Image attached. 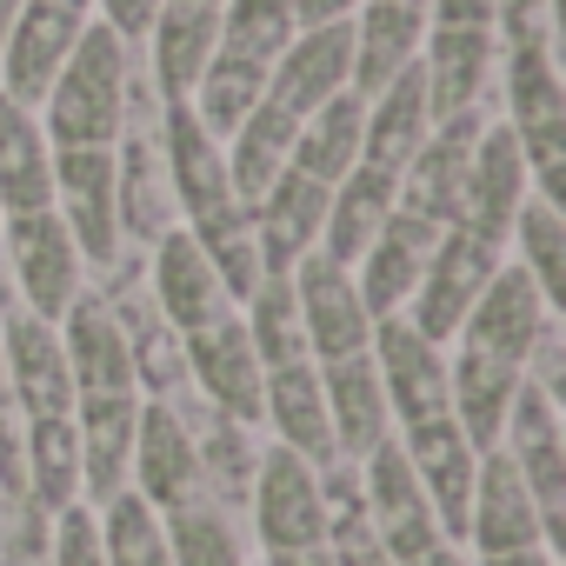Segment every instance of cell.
<instances>
[{
  "instance_id": "obj_46",
  "label": "cell",
  "mask_w": 566,
  "mask_h": 566,
  "mask_svg": "<svg viewBox=\"0 0 566 566\" xmlns=\"http://www.w3.org/2000/svg\"><path fill=\"white\" fill-rule=\"evenodd\" d=\"M354 14H360V0H294V28H334Z\"/></svg>"
},
{
  "instance_id": "obj_7",
  "label": "cell",
  "mask_w": 566,
  "mask_h": 566,
  "mask_svg": "<svg viewBox=\"0 0 566 566\" xmlns=\"http://www.w3.org/2000/svg\"><path fill=\"white\" fill-rule=\"evenodd\" d=\"M340 87H354V21H334V28H294L287 54L266 67L260 107H266L273 120L301 127V120L321 114Z\"/></svg>"
},
{
  "instance_id": "obj_27",
  "label": "cell",
  "mask_w": 566,
  "mask_h": 566,
  "mask_svg": "<svg viewBox=\"0 0 566 566\" xmlns=\"http://www.w3.org/2000/svg\"><path fill=\"white\" fill-rule=\"evenodd\" d=\"M433 134V107H427V81L420 61H407L380 94H367V127H360V167L387 174L400 187L407 160L420 154V140Z\"/></svg>"
},
{
  "instance_id": "obj_51",
  "label": "cell",
  "mask_w": 566,
  "mask_h": 566,
  "mask_svg": "<svg viewBox=\"0 0 566 566\" xmlns=\"http://www.w3.org/2000/svg\"><path fill=\"white\" fill-rule=\"evenodd\" d=\"M28 8V0H0V41H8V28H14V14Z\"/></svg>"
},
{
  "instance_id": "obj_25",
  "label": "cell",
  "mask_w": 566,
  "mask_h": 566,
  "mask_svg": "<svg viewBox=\"0 0 566 566\" xmlns=\"http://www.w3.org/2000/svg\"><path fill=\"white\" fill-rule=\"evenodd\" d=\"M213 41H220V8H193V0H167L147 28V87L167 101H193L207 61H213Z\"/></svg>"
},
{
  "instance_id": "obj_18",
  "label": "cell",
  "mask_w": 566,
  "mask_h": 566,
  "mask_svg": "<svg viewBox=\"0 0 566 566\" xmlns=\"http://www.w3.org/2000/svg\"><path fill=\"white\" fill-rule=\"evenodd\" d=\"M160 167H167V187H174V207L187 213V227L240 207L233 187H227V154L220 140L193 120L187 101H167L160 107Z\"/></svg>"
},
{
  "instance_id": "obj_12",
  "label": "cell",
  "mask_w": 566,
  "mask_h": 566,
  "mask_svg": "<svg viewBox=\"0 0 566 566\" xmlns=\"http://www.w3.org/2000/svg\"><path fill=\"white\" fill-rule=\"evenodd\" d=\"M546 321H553L546 294L533 287V280H526L513 260H500V273L486 280V294L467 307V321H460L453 340H460L467 354H486V360L526 374V354H533V340L546 334Z\"/></svg>"
},
{
  "instance_id": "obj_8",
  "label": "cell",
  "mask_w": 566,
  "mask_h": 566,
  "mask_svg": "<svg viewBox=\"0 0 566 566\" xmlns=\"http://www.w3.org/2000/svg\"><path fill=\"white\" fill-rule=\"evenodd\" d=\"M253 533L266 553H294V546H321L327 539V500H321V467H307L287 447H266L253 460Z\"/></svg>"
},
{
  "instance_id": "obj_14",
  "label": "cell",
  "mask_w": 566,
  "mask_h": 566,
  "mask_svg": "<svg viewBox=\"0 0 566 566\" xmlns=\"http://www.w3.org/2000/svg\"><path fill=\"white\" fill-rule=\"evenodd\" d=\"M127 486L154 506L174 513L187 500H200V460H193V427L174 400H140L134 420V453H127Z\"/></svg>"
},
{
  "instance_id": "obj_3",
  "label": "cell",
  "mask_w": 566,
  "mask_h": 566,
  "mask_svg": "<svg viewBox=\"0 0 566 566\" xmlns=\"http://www.w3.org/2000/svg\"><path fill=\"white\" fill-rule=\"evenodd\" d=\"M500 260H506L500 240H486V233H473V227H447V233L433 240V253H427V273H420L413 301H407L413 334H427L433 347H447V340L460 334L467 307L486 294V280L500 273Z\"/></svg>"
},
{
  "instance_id": "obj_37",
  "label": "cell",
  "mask_w": 566,
  "mask_h": 566,
  "mask_svg": "<svg viewBox=\"0 0 566 566\" xmlns=\"http://www.w3.org/2000/svg\"><path fill=\"white\" fill-rule=\"evenodd\" d=\"M506 240L520 247L513 266L546 294V307H566V220H559V200L526 193L520 213H513V227H506Z\"/></svg>"
},
{
  "instance_id": "obj_49",
  "label": "cell",
  "mask_w": 566,
  "mask_h": 566,
  "mask_svg": "<svg viewBox=\"0 0 566 566\" xmlns=\"http://www.w3.org/2000/svg\"><path fill=\"white\" fill-rule=\"evenodd\" d=\"M407 566H467V559H460V546H447V539H440V546H427V553H420V559H407Z\"/></svg>"
},
{
  "instance_id": "obj_35",
  "label": "cell",
  "mask_w": 566,
  "mask_h": 566,
  "mask_svg": "<svg viewBox=\"0 0 566 566\" xmlns=\"http://www.w3.org/2000/svg\"><path fill=\"white\" fill-rule=\"evenodd\" d=\"M294 134L301 127H287V120H273L266 107H253L233 134H227V187H233V200L240 207H253L280 174H287V160H294Z\"/></svg>"
},
{
  "instance_id": "obj_31",
  "label": "cell",
  "mask_w": 566,
  "mask_h": 566,
  "mask_svg": "<svg viewBox=\"0 0 566 566\" xmlns=\"http://www.w3.org/2000/svg\"><path fill=\"white\" fill-rule=\"evenodd\" d=\"M54 207V140L34 107L0 94V220Z\"/></svg>"
},
{
  "instance_id": "obj_10",
  "label": "cell",
  "mask_w": 566,
  "mask_h": 566,
  "mask_svg": "<svg viewBox=\"0 0 566 566\" xmlns=\"http://www.w3.org/2000/svg\"><path fill=\"white\" fill-rule=\"evenodd\" d=\"M360 493H367V520H374V533H380V546H387L394 566H407V559H420L427 546L447 539L440 520H433V506H427V493H420V480H413V467H407L400 433L380 440V447L360 460ZM447 546H453V539H447Z\"/></svg>"
},
{
  "instance_id": "obj_4",
  "label": "cell",
  "mask_w": 566,
  "mask_h": 566,
  "mask_svg": "<svg viewBox=\"0 0 566 566\" xmlns=\"http://www.w3.org/2000/svg\"><path fill=\"white\" fill-rule=\"evenodd\" d=\"M0 240H8V280H14V301L41 321H61L74 307V294H87V260L74 247V233L61 227L54 207L21 213V220H0Z\"/></svg>"
},
{
  "instance_id": "obj_9",
  "label": "cell",
  "mask_w": 566,
  "mask_h": 566,
  "mask_svg": "<svg viewBox=\"0 0 566 566\" xmlns=\"http://www.w3.org/2000/svg\"><path fill=\"white\" fill-rule=\"evenodd\" d=\"M54 213L74 233L87 266L120 260V207H114V147H54Z\"/></svg>"
},
{
  "instance_id": "obj_15",
  "label": "cell",
  "mask_w": 566,
  "mask_h": 566,
  "mask_svg": "<svg viewBox=\"0 0 566 566\" xmlns=\"http://www.w3.org/2000/svg\"><path fill=\"white\" fill-rule=\"evenodd\" d=\"M147 294H154L160 321H167L180 340L200 334V327H213V321H227V314H240L233 294L220 287L213 260L193 247L187 227H167V233L154 240V253H147Z\"/></svg>"
},
{
  "instance_id": "obj_2",
  "label": "cell",
  "mask_w": 566,
  "mask_h": 566,
  "mask_svg": "<svg viewBox=\"0 0 566 566\" xmlns=\"http://www.w3.org/2000/svg\"><path fill=\"white\" fill-rule=\"evenodd\" d=\"M500 67H506V127L526 154L533 193H559L566 174V87L553 67V41L546 28L533 34H500Z\"/></svg>"
},
{
  "instance_id": "obj_40",
  "label": "cell",
  "mask_w": 566,
  "mask_h": 566,
  "mask_svg": "<svg viewBox=\"0 0 566 566\" xmlns=\"http://www.w3.org/2000/svg\"><path fill=\"white\" fill-rule=\"evenodd\" d=\"M193 427V460H200V486H213L220 500H247V486H253V440H247V427L240 420H227V413H200V420H187Z\"/></svg>"
},
{
  "instance_id": "obj_19",
  "label": "cell",
  "mask_w": 566,
  "mask_h": 566,
  "mask_svg": "<svg viewBox=\"0 0 566 566\" xmlns=\"http://www.w3.org/2000/svg\"><path fill=\"white\" fill-rule=\"evenodd\" d=\"M180 360H187V380L207 394L213 413H227V420H240V427L260 420V380H266V367H260V354H253L240 314H227V321L187 334V340H180Z\"/></svg>"
},
{
  "instance_id": "obj_47",
  "label": "cell",
  "mask_w": 566,
  "mask_h": 566,
  "mask_svg": "<svg viewBox=\"0 0 566 566\" xmlns=\"http://www.w3.org/2000/svg\"><path fill=\"white\" fill-rule=\"evenodd\" d=\"M266 566H334L327 546H294V553H266Z\"/></svg>"
},
{
  "instance_id": "obj_28",
  "label": "cell",
  "mask_w": 566,
  "mask_h": 566,
  "mask_svg": "<svg viewBox=\"0 0 566 566\" xmlns=\"http://www.w3.org/2000/svg\"><path fill=\"white\" fill-rule=\"evenodd\" d=\"M400 447H407V467H413V480H420V493H427L440 533L460 546V539H467V500H473L480 453L467 447V433H460L453 420L413 427V433H400Z\"/></svg>"
},
{
  "instance_id": "obj_23",
  "label": "cell",
  "mask_w": 566,
  "mask_h": 566,
  "mask_svg": "<svg viewBox=\"0 0 566 566\" xmlns=\"http://www.w3.org/2000/svg\"><path fill=\"white\" fill-rule=\"evenodd\" d=\"M327 193L334 187H321V180H307V174H280L253 207H247V220H253V240H260V260H266V273H294L314 247H321V227H327Z\"/></svg>"
},
{
  "instance_id": "obj_5",
  "label": "cell",
  "mask_w": 566,
  "mask_h": 566,
  "mask_svg": "<svg viewBox=\"0 0 566 566\" xmlns=\"http://www.w3.org/2000/svg\"><path fill=\"white\" fill-rule=\"evenodd\" d=\"M500 453L526 480V493L539 506V526H546V546H559L566 539V440H559V407H553L546 387H533V380L513 387V407H506V427H500Z\"/></svg>"
},
{
  "instance_id": "obj_20",
  "label": "cell",
  "mask_w": 566,
  "mask_h": 566,
  "mask_svg": "<svg viewBox=\"0 0 566 566\" xmlns=\"http://www.w3.org/2000/svg\"><path fill=\"white\" fill-rule=\"evenodd\" d=\"M81 28L87 21L67 14V8H54V0H28V8L14 14V28H8V41H0V94H8L14 107L41 114V101H48L61 61L74 54Z\"/></svg>"
},
{
  "instance_id": "obj_34",
  "label": "cell",
  "mask_w": 566,
  "mask_h": 566,
  "mask_svg": "<svg viewBox=\"0 0 566 566\" xmlns=\"http://www.w3.org/2000/svg\"><path fill=\"white\" fill-rule=\"evenodd\" d=\"M387 213H394V180L354 160V174L327 193V227H321V247H314V253H327L334 266L354 273V260H360L367 240L387 227Z\"/></svg>"
},
{
  "instance_id": "obj_30",
  "label": "cell",
  "mask_w": 566,
  "mask_h": 566,
  "mask_svg": "<svg viewBox=\"0 0 566 566\" xmlns=\"http://www.w3.org/2000/svg\"><path fill=\"white\" fill-rule=\"evenodd\" d=\"M260 420L280 433V447L301 453L307 467L340 460L334 453V427H327V394H321V367L294 360V367H266L260 380Z\"/></svg>"
},
{
  "instance_id": "obj_50",
  "label": "cell",
  "mask_w": 566,
  "mask_h": 566,
  "mask_svg": "<svg viewBox=\"0 0 566 566\" xmlns=\"http://www.w3.org/2000/svg\"><path fill=\"white\" fill-rule=\"evenodd\" d=\"M21 301H14V280H8V260H0V321H8Z\"/></svg>"
},
{
  "instance_id": "obj_6",
  "label": "cell",
  "mask_w": 566,
  "mask_h": 566,
  "mask_svg": "<svg viewBox=\"0 0 566 566\" xmlns=\"http://www.w3.org/2000/svg\"><path fill=\"white\" fill-rule=\"evenodd\" d=\"M367 360L380 374V394H387V413H394L400 433L433 427V420H453V407H447V347H433L427 334H413L407 314L374 321Z\"/></svg>"
},
{
  "instance_id": "obj_44",
  "label": "cell",
  "mask_w": 566,
  "mask_h": 566,
  "mask_svg": "<svg viewBox=\"0 0 566 566\" xmlns=\"http://www.w3.org/2000/svg\"><path fill=\"white\" fill-rule=\"evenodd\" d=\"M160 8H167V0H94V21H101V28H114L127 48H140Z\"/></svg>"
},
{
  "instance_id": "obj_1",
  "label": "cell",
  "mask_w": 566,
  "mask_h": 566,
  "mask_svg": "<svg viewBox=\"0 0 566 566\" xmlns=\"http://www.w3.org/2000/svg\"><path fill=\"white\" fill-rule=\"evenodd\" d=\"M127 81H134V48L114 28L87 21L41 101L48 140L54 147H114L120 120H127Z\"/></svg>"
},
{
  "instance_id": "obj_29",
  "label": "cell",
  "mask_w": 566,
  "mask_h": 566,
  "mask_svg": "<svg viewBox=\"0 0 566 566\" xmlns=\"http://www.w3.org/2000/svg\"><path fill=\"white\" fill-rule=\"evenodd\" d=\"M314 367H321V394H327L334 453L360 467L380 440H394V413H387L380 374H374V360H367V354H347V360H314Z\"/></svg>"
},
{
  "instance_id": "obj_48",
  "label": "cell",
  "mask_w": 566,
  "mask_h": 566,
  "mask_svg": "<svg viewBox=\"0 0 566 566\" xmlns=\"http://www.w3.org/2000/svg\"><path fill=\"white\" fill-rule=\"evenodd\" d=\"M480 566H553L546 546H526V553H480Z\"/></svg>"
},
{
  "instance_id": "obj_32",
  "label": "cell",
  "mask_w": 566,
  "mask_h": 566,
  "mask_svg": "<svg viewBox=\"0 0 566 566\" xmlns=\"http://www.w3.org/2000/svg\"><path fill=\"white\" fill-rule=\"evenodd\" d=\"M526 374L520 367H500L486 354H453L447 360V407H453V427L467 433L473 453H493L500 447V427H506V407H513V387Z\"/></svg>"
},
{
  "instance_id": "obj_52",
  "label": "cell",
  "mask_w": 566,
  "mask_h": 566,
  "mask_svg": "<svg viewBox=\"0 0 566 566\" xmlns=\"http://www.w3.org/2000/svg\"><path fill=\"white\" fill-rule=\"evenodd\" d=\"M54 8H67V14H81V21H94V0H54Z\"/></svg>"
},
{
  "instance_id": "obj_38",
  "label": "cell",
  "mask_w": 566,
  "mask_h": 566,
  "mask_svg": "<svg viewBox=\"0 0 566 566\" xmlns=\"http://www.w3.org/2000/svg\"><path fill=\"white\" fill-rule=\"evenodd\" d=\"M240 327H247L260 367H294V360H307V334H301V307H294V280L287 273H266L260 287L240 301Z\"/></svg>"
},
{
  "instance_id": "obj_53",
  "label": "cell",
  "mask_w": 566,
  "mask_h": 566,
  "mask_svg": "<svg viewBox=\"0 0 566 566\" xmlns=\"http://www.w3.org/2000/svg\"><path fill=\"white\" fill-rule=\"evenodd\" d=\"M0 566H48V559H0Z\"/></svg>"
},
{
  "instance_id": "obj_16",
  "label": "cell",
  "mask_w": 566,
  "mask_h": 566,
  "mask_svg": "<svg viewBox=\"0 0 566 566\" xmlns=\"http://www.w3.org/2000/svg\"><path fill=\"white\" fill-rule=\"evenodd\" d=\"M480 127H486L480 107L433 120V134L420 140V154L407 160V174L394 187V207L413 213V220H427V227H453L460 220V187H467V160H473Z\"/></svg>"
},
{
  "instance_id": "obj_42",
  "label": "cell",
  "mask_w": 566,
  "mask_h": 566,
  "mask_svg": "<svg viewBox=\"0 0 566 566\" xmlns=\"http://www.w3.org/2000/svg\"><path fill=\"white\" fill-rule=\"evenodd\" d=\"M48 566H107V559H101V520H94V506H87V500H74L67 513H54Z\"/></svg>"
},
{
  "instance_id": "obj_33",
  "label": "cell",
  "mask_w": 566,
  "mask_h": 566,
  "mask_svg": "<svg viewBox=\"0 0 566 566\" xmlns=\"http://www.w3.org/2000/svg\"><path fill=\"white\" fill-rule=\"evenodd\" d=\"M360 127H367V94L340 87L321 114L301 120L294 160H287V167L307 174V180H321V187H340V180L354 174V160H360Z\"/></svg>"
},
{
  "instance_id": "obj_43",
  "label": "cell",
  "mask_w": 566,
  "mask_h": 566,
  "mask_svg": "<svg viewBox=\"0 0 566 566\" xmlns=\"http://www.w3.org/2000/svg\"><path fill=\"white\" fill-rule=\"evenodd\" d=\"M21 493V407L8 387V360H0V500Z\"/></svg>"
},
{
  "instance_id": "obj_45",
  "label": "cell",
  "mask_w": 566,
  "mask_h": 566,
  "mask_svg": "<svg viewBox=\"0 0 566 566\" xmlns=\"http://www.w3.org/2000/svg\"><path fill=\"white\" fill-rule=\"evenodd\" d=\"M427 28H493V0H427Z\"/></svg>"
},
{
  "instance_id": "obj_54",
  "label": "cell",
  "mask_w": 566,
  "mask_h": 566,
  "mask_svg": "<svg viewBox=\"0 0 566 566\" xmlns=\"http://www.w3.org/2000/svg\"><path fill=\"white\" fill-rule=\"evenodd\" d=\"M193 8H220V0H193Z\"/></svg>"
},
{
  "instance_id": "obj_22",
  "label": "cell",
  "mask_w": 566,
  "mask_h": 566,
  "mask_svg": "<svg viewBox=\"0 0 566 566\" xmlns=\"http://www.w3.org/2000/svg\"><path fill=\"white\" fill-rule=\"evenodd\" d=\"M447 227H427V220H413V213H387V227L367 240V253L354 260V287H360V301H367V314L374 321H387V314H407V301H413V287H420V273H427V253H433V240H440Z\"/></svg>"
},
{
  "instance_id": "obj_24",
  "label": "cell",
  "mask_w": 566,
  "mask_h": 566,
  "mask_svg": "<svg viewBox=\"0 0 566 566\" xmlns=\"http://www.w3.org/2000/svg\"><path fill=\"white\" fill-rule=\"evenodd\" d=\"M467 539H473V553H526V546H546L539 506H533L526 480L513 473V460L500 447L480 453L473 500H467Z\"/></svg>"
},
{
  "instance_id": "obj_36",
  "label": "cell",
  "mask_w": 566,
  "mask_h": 566,
  "mask_svg": "<svg viewBox=\"0 0 566 566\" xmlns=\"http://www.w3.org/2000/svg\"><path fill=\"white\" fill-rule=\"evenodd\" d=\"M294 41V0H220V41L213 54L247 67V74H266Z\"/></svg>"
},
{
  "instance_id": "obj_41",
  "label": "cell",
  "mask_w": 566,
  "mask_h": 566,
  "mask_svg": "<svg viewBox=\"0 0 566 566\" xmlns=\"http://www.w3.org/2000/svg\"><path fill=\"white\" fill-rule=\"evenodd\" d=\"M160 526H167V559H174V566H247L233 526H227L207 500H187V506L160 513Z\"/></svg>"
},
{
  "instance_id": "obj_26",
  "label": "cell",
  "mask_w": 566,
  "mask_h": 566,
  "mask_svg": "<svg viewBox=\"0 0 566 566\" xmlns=\"http://www.w3.org/2000/svg\"><path fill=\"white\" fill-rule=\"evenodd\" d=\"M413 61H420L433 120H447V114L480 107V87L500 67V34L493 28H427V41H420Z\"/></svg>"
},
{
  "instance_id": "obj_13",
  "label": "cell",
  "mask_w": 566,
  "mask_h": 566,
  "mask_svg": "<svg viewBox=\"0 0 566 566\" xmlns=\"http://www.w3.org/2000/svg\"><path fill=\"white\" fill-rule=\"evenodd\" d=\"M0 360H8V387H14L21 427L74 413V374H67V347H61L54 321L14 307L8 321H0Z\"/></svg>"
},
{
  "instance_id": "obj_39",
  "label": "cell",
  "mask_w": 566,
  "mask_h": 566,
  "mask_svg": "<svg viewBox=\"0 0 566 566\" xmlns=\"http://www.w3.org/2000/svg\"><path fill=\"white\" fill-rule=\"evenodd\" d=\"M101 559L107 566H174L167 559V526H160V513L134 493V486H120L114 500H101Z\"/></svg>"
},
{
  "instance_id": "obj_17",
  "label": "cell",
  "mask_w": 566,
  "mask_h": 566,
  "mask_svg": "<svg viewBox=\"0 0 566 566\" xmlns=\"http://www.w3.org/2000/svg\"><path fill=\"white\" fill-rule=\"evenodd\" d=\"M54 327H61V347H67L74 407H81V400H140L127 334H120V321H114V307H107L101 294H74V307H67Z\"/></svg>"
},
{
  "instance_id": "obj_21",
  "label": "cell",
  "mask_w": 566,
  "mask_h": 566,
  "mask_svg": "<svg viewBox=\"0 0 566 566\" xmlns=\"http://www.w3.org/2000/svg\"><path fill=\"white\" fill-rule=\"evenodd\" d=\"M526 193H533V174H526V154H520L513 127L486 120L480 140H473V160H467V187H460V220L453 227H473V233L506 247V227H513Z\"/></svg>"
},
{
  "instance_id": "obj_11",
  "label": "cell",
  "mask_w": 566,
  "mask_h": 566,
  "mask_svg": "<svg viewBox=\"0 0 566 566\" xmlns=\"http://www.w3.org/2000/svg\"><path fill=\"white\" fill-rule=\"evenodd\" d=\"M294 307H301V334H307V360H347L367 354L374 340V314L354 287V273L334 266L327 253H307L294 273Z\"/></svg>"
}]
</instances>
